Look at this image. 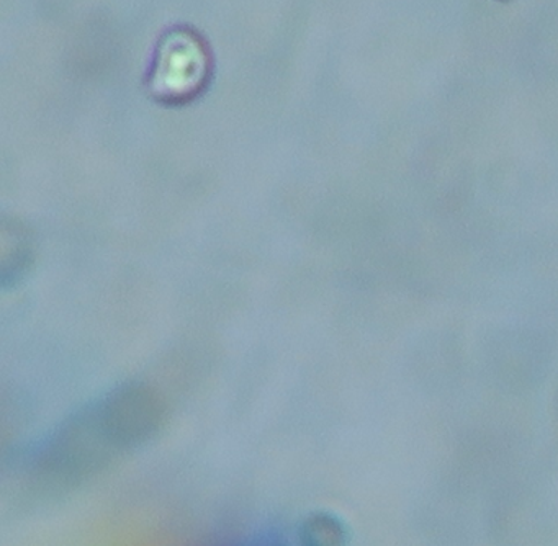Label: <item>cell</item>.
I'll return each mask as SVG.
<instances>
[{
    "label": "cell",
    "instance_id": "obj_1",
    "mask_svg": "<svg viewBox=\"0 0 558 546\" xmlns=\"http://www.w3.org/2000/svg\"><path fill=\"white\" fill-rule=\"evenodd\" d=\"M123 451L104 428L96 402L64 418L32 458L35 486L61 494L106 471Z\"/></svg>",
    "mask_w": 558,
    "mask_h": 546
},
{
    "label": "cell",
    "instance_id": "obj_2",
    "mask_svg": "<svg viewBox=\"0 0 558 546\" xmlns=\"http://www.w3.org/2000/svg\"><path fill=\"white\" fill-rule=\"evenodd\" d=\"M96 405L104 428L123 453L148 444L168 424V401L146 383H123Z\"/></svg>",
    "mask_w": 558,
    "mask_h": 546
},
{
    "label": "cell",
    "instance_id": "obj_3",
    "mask_svg": "<svg viewBox=\"0 0 558 546\" xmlns=\"http://www.w3.org/2000/svg\"><path fill=\"white\" fill-rule=\"evenodd\" d=\"M210 72L207 48L195 33L174 29L156 52L149 88L162 101L187 100L204 87Z\"/></svg>",
    "mask_w": 558,
    "mask_h": 546
},
{
    "label": "cell",
    "instance_id": "obj_4",
    "mask_svg": "<svg viewBox=\"0 0 558 546\" xmlns=\"http://www.w3.org/2000/svg\"><path fill=\"white\" fill-rule=\"evenodd\" d=\"M296 535L303 546H338L344 545L348 530L332 513L313 512L302 520Z\"/></svg>",
    "mask_w": 558,
    "mask_h": 546
}]
</instances>
